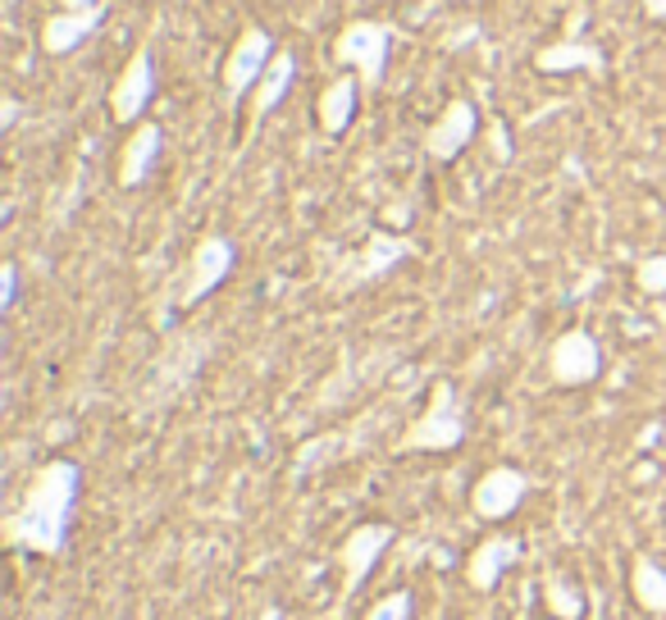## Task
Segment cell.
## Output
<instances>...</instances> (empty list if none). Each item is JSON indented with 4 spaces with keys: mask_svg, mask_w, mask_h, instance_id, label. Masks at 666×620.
I'll list each match as a JSON object with an SVG mask.
<instances>
[{
    "mask_svg": "<svg viewBox=\"0 0 666 620\" xmlns=\"http://www.w3.org/2000/svg\"><path fill=\"white\" fill-rule=\"evenodd\" d=\"M79 488H83L79 461L56 456V461L37 465V475L23 488L19 506L0 521V534H5L10 548L28 552V557H60L73 506H79Z\"/></svg>",
    "mask_w": 666,
    "mask_h": 620,
    "instance_id": "cell-1",
    "label": "cell"
},
{
    "mask_svg": "<svg viewBox=\"0 0 666 620\" xmlns=\"http://www.w3.org/2000/svg\"><path fill=\"white\" fill-rule=\"evenodd\" d=\"M466 443V410L448 379H439L429 388V406L406 425V433L397 438V452H456Z\"/></svg>",
    "mask_w": 666,
    "mask_h": 620,
    "instance_id": "cell-2",
    "label": "cell"
},
{
    "mask_svg": "<svg viewBox=\"0 0 666 620\" xmlns=\"http://www.w3.org/2000/svg\"><path fill=\"white\" fill-rule=\"evenodd\" d=\"M234 265H238L234 242H228L224 233H206V238H201L192 247V255H188V274L174 283L169 310H192V306H201L228 274H234Z\"/></svg>",
    "mask_w": 666,
    "mask_h": 620,
    "instance_id": "cell-3",
    "label": "cell"
},
{
    "mask_svg": "<svg viewBox=\"0 0 666 620\" xmlns=\"http://www.w3.org/2000/svg\"><path fill=\"white\" fill-rule=\"evenodd\" d=\"M389 28L374 19H352L347 28L338 33L333 41V60L347 64L356 78H361V87L374 92L383 83V69H389Z\"/></svg>",
    "mask_w": 666,
    "mask_h": 620,
    "instance_id": "cell-4",
    "label": "cell"
},
{
    "mask_svg": "<svg viewBox=\"0 0 666 620\" xmlns=\"http://www.w3.org/2000/svg\"><path fill=\"white\" fill-rule=\"evenodd\" d=\"M274 56H278V46H274V37L265 28H255V23H251V28L238 33V41L228 46L224 69H219V83H224V100H228V106H238L242 96L255 92V83L265 78V69H270Z\"/></svg>",
    "mask_w": 666,
    "mask_h": 620,
    "instance_id": "cell-5",
    "label": "cell"
},
{
    "mask_svg": "<svg viewBox=\"0 0 666 620\" xmlns=\"http://www.w3.org/2000/svg\"><path fill=\"white\" fill-rule=\"evenodd\" d=\"M406 255H416V242L406 238V233L374 228L370 238H366V247L343 261L338 278H333V288H338V293H352V288H361V283H374V278L389 274L393 265H402Z\"/></svg>",
    "mask_w": 666,
    "mask_h": 620,
    "instance_id": "cell-6",
    "label": "cell"
},
{
    "mask_svg": "<svg viewBox=\"0 0 666 620\" xmlns=\"http://www.w3.org/2000/svg\"><path fill=\"white\" fill-rule=\"evenodd\" d=\"M525 498H530V475L521 470V465H489L471 488V511L479 515V521L502 525L521 511Z\"/></svg>",
    "mask_w": 666,
    "mask_h": 620,
    "instance_id": "cell-7",
    "label": "cell"
},
{
    "mask_svg": "<svg viewBox=\"0 0 666 620\" xmlns=\"http://www.w3.org/2000/svg\"><path fill=\"white\" fill-rule=\"evenodd\" d=\"M603 374V347L588 329H567L557 333L548 347V379L561 388H584Z\"/></svg>",
    "mask_w": 666,
    "mask_h": 620,
    "instance_id": "cell-8",
    "label": "cell"
},
{
    "mask_svg": "<svg viewBox=\"0 0 666 620\" xmlns=\"http://www.w3.org/2000/svg\"><path fill=\"white\" fill-rule=\"evenodd\" d=\"M151 96H156V56H151V46H138L110 87V119L128 128L142 123Z\"/></svg>",
    "mask_w": 666,
    "mask_h": 620,
    "instance_id": "cell-9",
    "label": "cell"
},
{
    "mask_svg": "<svg viewBox=\"0 0 666 620\" xmlns=\"http://www.w3.org/2000/svg\"><path fill=\"white\" fill-rule=\"evenodd\" d=\"M393 538L397 529L389 521H366V525H356L343 542H338V565H343V593H356L370 575H374V565L383 561V552L393 548Z\"/></svg>",
    "mask_w": 666,
    "mask_h": 620,
    "instance_id": "cell-10",
    "label": "cell"
},
{
    "mask_svg": "<svg viewBox=\"0 0 666 620\" xmlns=\"http://www.w3.org/2000/svg\"><path fill=\"white\" fill-rule=\"evenodd\" d=\"M479 133V110L471 106L466 96H456L443 106V115L429 123V133H425V155L433 165H452L461 151H466Z\"/></svg>",
    "mask_w": 666,
    "mask_h": 620,
    "instance_id": "cell-11",
    "label": "cell"
},
{
    "mask_svg": "<svg viewBox=\"0 0 666 620\" xmlns=\"http://www.w3.org/2000/svg\"><path fill=\"white\" fill-rule=\"evenodd\" d=\"M516 561H521V538H511V534L479 538L475 552L466 557V588L471 593H493Z\"/></svg>",
    "mask_w": 666,
    "mask_h": 620,
    "instance_id": "cell-12",
    "label": "cell"
},
{
    "mask_svg": "<svg viewBox=\"0 0 666 620\" xmlns=\"http://www.w3.org/2000/svg\"><path fill=\"white\" fill-rule=\"evenodd\" d=\"M106 19V5H92V10H56L41 23V50L46 56H69L79 50Z\"/></svg>",
    "mask_w": 666,
    "mask_h": 620,
    "instance_id": "cell-13",
    "label": "cell"
},
{
    "mask_svg": "<svg viewBox=\"0 0 666 620\" xmlns=\"http://www.w3.org/2000/svg\"><path fill=\"white\" fill-rule=\"evenodd\" d=\"M160 146H165V133H160V123H133V133H128L123 151H119V188H138L146 183V174L156 169L160 160Z\"/></svg>",
    "mask_w": 666,
    "mask_h": 620,
    "instance_id": "cell-14",
    "label": "cell"
},
{
    "mask_svg": "<svg viewBox=\"0 0 666 620\" xmlns=\"http://www.w3.org/2000/svg\"><path fill=\"white\" fill-rule=\"evenodd\" d=\"M356 100H361V78H356V73L333 78V83L320 92V100H316V123H320L324 138H343L347 133L352 119H356Z\"/></svg>",
    "mask_w": 666,
    "mask_h": 620,
    "instance_id": "cell-15",
    "label": "cell"
},
{
    "mask_svg": "<svg viewBox=\"0 0 666 620\" xmlns=\"http://www.w3.org/2000/svg\"><path fill=\"white\" fill-rule=\"evenodd\" d=\"M603 50L594 46V41H575V37H567V41H552V46H544V50H534V69L539 73H571V69H588V73H603Z\"/></svg>",
    "mask_w": 666,
    "mask_h": 620,
    "instance_id": "cell-16",
    "label": "cell"
},
{
    "mask_svg": "<svg viewBox=\"0 0 666 620\" xmlns=\"http://www.w3.org/2000/svg\"><path fill=\"white\" fill-rule=\"evenodd\" d=\"M293 78H297V56L293 50H278V56L270 60V69H265V78L255 83V92H251V119L261 123L278 100L288 96V87H293Z\"/></svg>",
    "mask_w": 666,
    "mask_h": 620,
    "instance_id": "cell-17",
    "label": "cell"
},
{
    "mask_svg": "<svg viewBox=\"0 0 666 620\" xmlns=\"http://www.w3.org/2000/svg\"><path fill=\"white\" fill-rule=\"evenodd\" d=\"M630 598L649 616H666V565L657 557H634L630 561Z\"/></svg>",
    "mask_w": 666,
    "mask_h": 620,
    "instance_id": "cell-18",
    "label": "cell"
},
{
    "mask_svg": "<svg viewBox=\"0 0 666 620\" xmlns=\"http://www.w3.org/2000/svg\"><path fill=\"white\" fill-rule=\"evenodd\" d=\"M544 607H548V616H557V620H580V616H584V588H580L567 571H552V575L544 580Z\"/></svg>",
    "mask_w": 666,
    "mask_h": 620,
    "instance_id": "cell-19",
    "label": "cell"
},
{
    "mask_svg": "<svg viewBox=\"0 0 666 620\" xmlns=\"http://www.w3.org/2000/svg\"><path fill=\"white\" fill-rule=\"evenodd\" d=\"M634 288L644 297H666V251H653L634 265Z\"/></svg>",
    "mask_w": 666,
    "mask_h": 620,
    "instance_id": "cell-20",
    "label": "cell"
},
{
    "mask_svg": "<svg viewBox=\"0 0 666 620\" xmlns=\"http://www.w3.org/2000/svg\"><path fill=\"white\" fill-rule=\"evenodd\" d=\"M412 616H416V598L406 588H393V593H383L361 620H412Z\"/></svg>",
    "mask_w": 666,
    "mask_h": 620,
    "instance_id": "cell-21",
    "label": "cell"
},
{
    "mask_svg": "<svg viewBox=\"0 0 666 620\" xmlns=\"http://www.w3.org/2000/svg\"><path fill=\"white\" fill-rule=\"evenodd\" d=\"M14 297H19V265L5 261V265H0V310H10Z\"/></svg>",
    "mask_w": 666,
    "mask_h": 620,
    "instance_id": "cell-22",
    "label": "cell"
},
{
    "mask_svg": "<svg viewBox=\"0 0 666 620\" xmlns=\"http://www.w3.org/2000/svg\"><path fill=\"white\" fill-rule=\"evenodd\" d=\"M14 123H19V100H14V96H5V100H0V128H5V133H10Z\"/></svg>",
    "mask_w": 666,
    "mask_h": 620,
    "instance_id": "cell-23",
    "label": "cell"
},
{
    "mask_svg": "<svg viewBox=\"0 0 666 620\" xmlns=\"http://www.w3.org/2000/svg\"><path fill=\"white\" fill-rule=\"evenodd\" d=\"M639 5H644L649 19H666V0H639Z\"/></svg>",
    "mask_w": 666,
    "mask_h": 620,
    "instance_id": "cell-24",
    "label": "cell"
},
{
    "mask_svg": "<svg viewBox=\"0 0 666 620\" xmlns=\"http://www.w3.org/2000/svg\"><path fill=\"white\" fill-rule=\"evenodd\" d=\"M60 10H92V5H100V0H56Z\"/></svg>",
    "mask_w": 666,
    "mask_h": 620,
    "instance_id": "cell-25",
    "label": "cell"
},
{
    "mask_svg": "<svg viewBox=\"0 0 666 620\" xmlns=\"http://www.w3.org/2000/svg\"><path fill=\"white\" fill-rule=\"evenodd\" d=\"M261 620H284V611H278V607H265V611H261Z\"/></svg>",
    "mask_w": 666,
    "mask_h": 620,
    "instance_id": "cell-26",
    "label": "cell"
},
{
    "mask_svg": "<svg viewBox=\"0 0 666 620\" xmlns=\"http://www.w3.org/2000/svg\"><path fill=\"white\" fill-rule=\"evenodd\" d=\"M544 620H557V616H544Z\"/></svg>",
    "mask_w": 666,
    "mask_h": 620,
    "instance_id": "cell-27",
    "label": "cell"
}]
</instances>
